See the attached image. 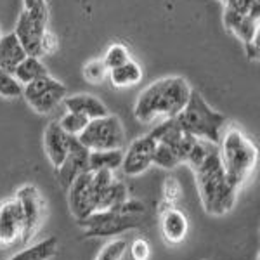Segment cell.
I'll use <instances>...</instances> for the list:
<instances>
[{"mask_svg":"<svg viewBox=\"0 0 260 260\" xmlns=\"http://www.w3.org/2000/svg\"><path fill=\"white\" fill-rule=\"evenodd\" d=\"M191 90L189 82L182 77L154 80L139 94L134 106V116L141 123H151L158 118H175L186 106Z\"/></svg>","mask_w":260,"mask_h":260,"instance_id":"1","label":"cell"},{"mask_svg":"<svg viewBox=\"0 0 260 260\" xmlns=\"http://www.w3.org/2000/svg\"><path fill=\"white\" fill-rule=\"evenodd\" d=\"M194 170L196 186H198L201 203L210 215H224L234 207L236 191L225 179V172L220 161L219 146H215L210 154Z\"/></svg>","mask_w":260,"mask_h":260,"instance_id":"2","label":"cell"},{"mask_svg":"<svg viewBox=\"0 0 260 260\" xmlns=\"http://www.w3.org/2000/svg\"><path fill=\"white\" fill-rule=\"evenodd\" d=\"M222 146L219 148L220 161L225 172V179L234 189L240 186L251 174L258 158L257 146L251 142L240 128L231 127L225 130V136L220 137Z\"/></svg>","mask_w":260,"mask_h":260,"instance_id":"3","label":"cell"},{"mask_svg":"<svg viewBox=\"0 0 260 260\" xmlns=\"http://www.w3.org/2000/svg\"><path fill=\"white\" fill-rule=\"evenodd\" d=\"M175 121L184 132L198 137V139L210 141L213 144L220 142L222 128L225 127V115L215 111L203 95L196 90H191L186 106L175 116Z\"/></svg>","mask_w":260,"mask_h":260,"instance_id":"4","label":"cell"},{"mask_svg":"<svg viewBox=\"0 0 260 260\" xmlns=\"http://www.w3.org/2000/svg\"><path fill=\"white\" fill-rule=\"evenodd\" d=\"M89 151L123 149L125 130L118 116L106 115L101 118L89 120L80 136H77Z\"/></svg>","mask_w":260,"mask_h":260,"instance_id":"5","label":"cell"},{"mask_svg":"<svg viewBox=\"0 0 260 260\" xmlns=\"http://www.w3.org/2000/svg\"><path fill=\"white\" fill-rule=\"evenodd\" d=\"M23 98L33 111L45 115L62 103V99L66 98V87L54 77L45 75L23 85Z\"/></svg>","mask_w":260,"mask_h":260,"instance_id":"6","label":"cell"},{"mask_svg":"<svg viewBox=\"0 0 260 260\" xmlns=\"http://www.w3.org/2000/svg\"><path fill=\"white\" fill-rule=\"evenodd\" d=\"M16 200H18L21 212H23V234H21V241L19 243H28L33 238V234L39 231L44 220V213H45V203L42 200L39 189L31 184L26 186H21L16 191Z\"/></svg>","mask_w":260,"mask_h":260,"instance_id":"7","label":"cell"},{"mask_svg":"<svg viewBox=\"0 0 260 260\" xmlns=\"http://www.w3.org/2000/svg\"><path fill=\"white\" fill-rule=\"evenodd\" d=\"M70 194V210L77 220L89 217L92 212L98 210V201H95L94 191H92V172L85 170L71 182L68 187Z\"/></svg>","mask_w":260,"mask_h":260,"instance_id":"8","label":"cell"},{"mask_svg":"<svg viewBox=\"0 0 260 260\" xmlns=\"http://www.w3.org/2000/svg\"><path fill=\"white\" fill-rule=\"evenodd\" d=\"M89 153L90 151L78 141L77 136H68V154L59 169H56L59 184L64 189H68L82 172L89 170Z\"/></svg>","mask_w":260,"mask_h":260,"instance_id":"9","label":"cell"},{"mask_svg":"<svg viewBox=\"0 0 260 260\" xmlns=\"http://www.w3.org/2000/svg\"><path fill=\"white\" fill-rule=\"evenodd\" d=\"M156 146V141L149 136L139 137L134 142H130L127 153H123L121 169L127 175H141L153 165V151Z\"/></svg>","mask_w":260,"mask_h":260,"instance_id":"10","label":"cell"},{"mask_svg":"<svg viewBox=\"0 0 260 260\" xmlns=\"http://www.w3.org/2000/svg\"><path fill=\"white\" fill-rule=\"evenodd\" d=\"M23 212L16 198L0 203V245L9 246L21 241L23 234Z\"/></svg>","mask_w":260,"mask_h":260,"instance_id":"11","label":"cell"},{"mask_svg":"<svg viewBox=\"0 0 260 260\" xmlns=\"http://www.w3.org/2000/svg\"><path fill=\"white\" fill-rule=\"evenodd\" d=\"M45 30H47V21L31 18L30 14L23 11L18 18V23H16L14 33L28 56L40 57V39Z\"/></svg>","mask_w":260,"mask_h":260,"instance_id":"12","label":"cell"},{"mask_svg":"<svg viewBox=\"0 0 260 260\" xmlns=\"http://www.w3.org/2000/svg\"><path fill=\"white\" fill-rule=\"evenodd\" d=\"M45 154L54 169H59L68 154V134L64 132L57 121H50L44 134Z\"/></svg>","mask_w":260,"mask_h":260,"instance_id":"13","label":"cell"},{"mask_svg":"<svg viewBox=\"0 0 260 260\" xmlns=\"http://www.w3.org/2000/svg\"><path fill=\"white\" fill-rule=\"evenodd\" d=\"M66 110L73 111V113H80V115L87 116L89 120L101 118V116L110 115L108 108L104 106V103H101V99H98L92 94H77V95H70V98L62 99Z\"/></svg>","mask_w":260,"mask_h":260,"instance_id":"14","label":"cell"},{"mask_svg":"<svg viewBox=\"0 0 260 260\" xmlns=\"http://www.w3.org/2000/svg\"><path fill=\"white\" fill-rule=\"evenodd\" d=\"M187 217L177 208L170 207L161 213V233L167 243L177 245L187 234Z\"/></svg>","mask_w":260,"mask_h":260,"instance_id":"15","label":"cell"},{"mask_svg":"<svg viewBox=\"0 0 260 260\" xmlns=\"http://www.w3.org/2000/svg\"><path fill=\"white\" fill-rule=\"evenodd\" d=\"M224 24L231 33L240 39L243 44L251 42L258 37V21L248 18L245 14H238L234 11H224Z\"/></svg>","mask_w":260,"mask_h":260,"instance_id":"16","label":"cell"},{"mask_svg":"<svg viewBox=\"0 0 260 260\" xmlns=\"http://www.w3.org/2000/svg\"><path fill=\"white\" fill-rule=\"evenodd\" d=\"M26 56V50L23 49V45H21L14 31L0 37V70L12 73L16 66Z\"/></svg>","mask_w":260,"mask_h":260,"instance_id":"17","label":"cell"},{"mask_svg":"<svg viewBox=\"0 0 260 260\" xmlns=\"http://www.w3.org/2000/svg\"><path fill=\"white\" fill-rule=\"evenodd\" d=\"M57 246H59L57 238L49 236V238H45V240H42L39 243H35V245L14 253L7 260H50L57 253Z\"/></svg>","mask_w":260,"mask_h":260,"instance_id":"18","label":"cell"},{"mask_svg":"<svg viewBox=\"0 0 260 260\" xmlns=\"http://www.w3.org/2000/svg\"><path fill=\"white\" fill-rule=\"evenodd\" d=\"M139 225H141L139 220L134 219L132 215H116V217H113L111 220H108V222H104L103 225H99V228L85 231V236L87 238L115 236V234H121V233H125V231L139 228Z\"/></svg>","mask_w":260,"mask_h":260,"instance_id":"19","label":"cell"},{"mask_svg":"<svg viewBox=\"0 0 260 260\" xmlns=\"http://www.w3.org/2000/svg\"><path fill=\"white\" fill-rule=\"evenodd\" d=\"M108 73H110V80L115 87H132L142 80L141 66L132 59L110 70Z\"/></svg>","mask_w":260,"mask_h":260,"instance_id":"20","label":"cell"},{"mask_svg":"<svg viewBox=\"0 0 260 260\" xmlns=\"http://www.w3.org/2000/svg\"><path fill=\"white\" fill-rule=\"evenodd\" d=\"M123 161V149H106L90 151L89 153V170H111L115 172Z\"/></svg>","mask_w":260,"mask_h":260,"instance_id":"21","label":"cell"},{"mask_svg":"<svg viewBox=\"0 0 260 260\" xmlns=\"http://www.w3.org/2000/svg\"><path fill=\"white\" fill-rule=\"evenodd\" d=\"M12 73H14V77L18 78L23 85H26V83L37 80V78H42V77H45V75H49V71L45 68L44 62L40 61V57L26 56L18 66H16Z\"/></svg>","mask_w":260,"mask_h":260,"instance_id":"22","label":"cell"},{"mask_svg":"<svg viewBox=\"0 0 260 260\" xmlns=\"http://www.w3.org/2000/svg\"><path fill=\"white\" fill-rule=\"evenodd\" d=\"M128 198V191L125 187L123 182L118 180H113L106 191L101 194V198L98 201V210H113L115 207H118L121 201H125Z\"/></svg>","mask_w":260,"mask_h":260,"instance_id":"23","label":"cell"},{"mask_svg":"<svg viewBox=\"0 0 260 260\" xmlns=\"http://www.w3.org/2000/svg\"><path fill=\"white\" fill-rule=\"evenodd\" d=\"M153 163L158 167H161V169H165V170H172V169H175V167H179L182 161H180L177 153H175L169 144L156 142L154 151H153Z\"/></svg>","mask_w":260,"mask_h":260,"instance_id":"24","label":"cell"},{"mask_svg":"<svg viewBox=\"0 0 260 260\" xmlns=\"http://www.w3.org/2000/svg\"><path fill=\"white\" fill-rule=\"evenodd\" d=\"M0 95L7 99H16L23 95V83L11 71L0 70Z\"/></svg>","mask_w":260,"mask_h":260,"instance_id":"25","label":"cell"},{"mask_svg":"<svg viewBox=\"0 0 260 260\" xmlns=\"http://www.w3.org/2000/svg\"><path fill=\"white\" fill-rule=\"evenodd\" d=\"M57 123H59V127L64 130L68 136H80L83 132V128L87 127V123H89V118L80 115V113L68 111Z\"/></svg>","mask_w":260,"mask_h":260,"instance_id":"26","label":"cell"},{"mask_svg":"<svg viewBox=\"0 0 260 260\" xmlns=\"http://www.w3.org/2000/svg\"><path fill=\"white\" fill-rule=\"evenodd\" d=\"M225 9L258 21L260 18V0H225Z\"/></svg>","mask_w":260,"mask_h":260,"instance_id":"27","label":"cell"},{"mask_svg":"<svg viewBox=\"0 0 260 260\" xmlns=\"http://www.w3.org/2000/svg\"><path fill=\"white\" fill-rule=\"evenodd\" d=\"M128 59H130L128 50L121 44H113L111 47L106 50V54H104V57H103V61L108 70L116 68V66L123 64V62H127Z\"/></svg>","mask_w":260,"mask_h":260,"instance_id":"28","label":"cell"},{"mask_svg":"<svg viewBox=\"0 0 260 260\" xmlns=\"http://www.w3.org/2000/svg\"><path fill=\"white\" fill-rule=\"evenodd\" d=\"M108 71L110 70L106 68L103 59H92L87 64H83V77L90 83H101L106 78Z\"/></svg>","mask_w":260,"mask_h":260,"instance_id":"29","label":"cell"},{"mask_svg":"<svg viewBox=\"0 0 260 260\" xmlns=\"http://www.w3.org/2000/svg\"><path fill=\"white\" fill-rule=\"evenodd\" d=\"M127 250V241L125 240H113L99 251L95 260H120Z\"/></svg>","mask_w":260,"mask_h":260,"instance_id":"30","label":"cell"},{"mask_svg":"<svg viewBox=\"0 0 260 260\" xmlns=\"http://www.w3.org/2000/svg\"><path fill=\"white\" fill-rule=\"evenodd\" d=\"M23 11L31 18L49 21V7L47 0H23Z\"/></svg>","mask_w":260,"mask_h":260,"instance_id":"31","label":"cell"},{"mask_svg":"<svg viewBox=\"0 0 260 260\" xmlns=\"http://www.w3.org/2000/svg\"><path fill=\"white\" fill-rule=\"evenodd\" d=\"M180 194H182V187H180L179 180L175 177H167L165 184H163V196H165V201L175 203V201L180 200Z\"/></svg>","mask_w":260,"mask_h":260,"instance_id":"32","label":"cell"},{"mask_svg":"<svg viewBox=\"0 0 260 260\" xmlns=\"http://www.w3.org/2000/svg\"><path fill=\"white\" fill-rule=\"evenodd\" d=\"M118 215H137V213H144L146 212V207L144 203H141V201L137 200H125L121 201V203L118 205V207L113 208Z\"/></svg>","mask_w":260,"mask_h":260,"instance_id":"33","label":"cell"},{"mask_svg":"<svg viewBox=\"0 0 260 260\" xmlns=\"http://www.w3.org/2000/svg\"><path fill=\"white\" fill-rule=\"evenodd\" d=\"M59 47V40H57L56 33L45 30L44 35L40 39V56H49V54H54Z\"/></svg>","mask_w":260,"mask_h":260,"instance_id":"34","label":"cell"},{"mask_svg":"<svg viewBox=\"0 0 260 260\" xmlns=\"http://www.w3.org/2000/svg\"><path fill=\"white\" fill-rule=\"evenodd\" d=\"M130 255L134 260H148L151 255V246L144 238H137L130 246Z\"/></svg>","mask_w":260,"mask_h":260,"instance_id":"35","label":"cell"},{"mask_svg":"<svg viewBox=\"0 0 260 260\" xmlns=\"http://www.w3.org/2000/svg\"><path fill=\"white\" fill-rule=\"evenodd\" d=\"M245 50H246V56H248L250 61H257L258 59V37L251 42H246L245 44Z\"/></svg>","mask_w":260,"mask_h":260,"instance_id":"36","label":"cell"},{"mask_svg":"<svg viewBox=\"0 0 260 260\" xmlns=\"http://www.w3.org/2000/svg\"><path fill=\"white\" fill-rule=\"evenodd\" d=\"M0 37H2V31H0Z\"/></svg>","mask_w":260,"mask_h":260,"instance_id":"37","label":"cell"},{"mask_svg":"<svg viewBox=\"0 0 260 260\" xmlns=\"http://www.w3.org/2000/svg\"><path fill=\"white\" fill-rule=\"evenodd\" d=\"M224 2H225V0H224Z\"/></svg>","mask_w":260,"mask_h":260,"instance_id":"38","label":"cell"}]
</instances>
